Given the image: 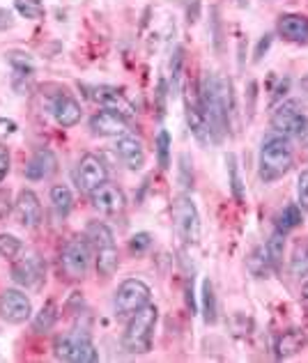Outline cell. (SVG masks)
I'll use <instances>...</instances> for the list:
<instances>
[{
    "mask_svg": "<svg viewBox=\"0 0 308 363\" xmlns=\"http://www.w3.org/2000/svg\"><path fill=\"white\" fill-rule=\"evenodd\" d=\"M272 42H274V35H263L258 40V44H255V51H253V62H260L267 55V51L272 49Z\"/></svg>",
    "mask_w": 308,
    "mask_h": 363,
    "instance_id": "b9f144b4",
    "label": "cell"
},
{
    "mask_svg": "<svg viewBox=\"0 0 308 363\" xmlns=\"http://www.w3.org/2000/svg\"><path fill=\"white\" fill-rule=\"evenodd\" d=\"M246 97H248L246 113H248V120H251L253 113H255V99H258V83L255 81H248V85H246Z\"/></svg>",
    "mask_w": 308,
    "mask_h": 363,
    "instance_id": "f6af8a7d",
    "label": "cell"
},
{
    "mask_svg": "<svg viewBox=\"0 0 308 363\" xmlns=\"http://www.w3.org/2000/svg\"><path fill=\"white\" fill-rule=\"evenodd\" d=\"M115 152L124 166L129 170H141L145 166V147H143L141 138H136L133 133H124L115 140Z\"/></svg>",
    "mask_w": 308,
    "mask_h": 363,
    "instance_id": "e0dca14e",
    "label": "cell"
},
{
    "mask_svg": "<svg viewBox=\"0 0 308 363\" xmlns=\"http://www.w3.org/2000/svg\"><path fill=\"white\" fill-rule=\"evenodd\" d=\"M154 147H157V161L161 170H168L170 168V147H172V138L166 129H161L157 133V140H154Z\"/></svg>",
    "mask_w": 308,
    "mask_h": 363,
    "instance_id": "4dcf8cb0",
    "label": "cell"
},
{
    "mask_svg": "<svg viewBox=\"0 0 308 363\" xmlns=\"http://www.w3.org/2000/svg\"><path fill=\"white\" fill-rule=\"evenodd\" d=\"M21 251H23V242L18 240V237L7 235V233L0 235V255H3V257H16Z\"/></svg>",
    "mask_w": 308,
    "mask_h": 363,
    "instance_id": "8d00e7d4",
    "label": "cell"
},
{
    "mask_svg": "<svg viewBox=\"0 0 308 363\" xmlns=\"http://www.w3.org/2000/svg\"><path fill=\"white\" fill-rule=\"evenodd\" d=\"M177 182L185 191L194 189V161H191L187 152H182L177 159Z\"/></svg>",
    "mask_w": 308,
    "mask_h": 363,
    "instance_id": "1f68e13d",
    "label": "cell"
},
{
    "mask_svg": "<svg viewBox=\"0 0 308 363\" xmlns=\"http://www.w3.org/2000/svg\"><path fill=\"white\" fill-rule=\"evenodd\" d=\"M198 16H200V0H189V5H187V21L196 23Z\"/></svg>",
    "mask_w": 308,
    "mask_h": 363,
    "instance_id": "7dc6e473",
    "label": "cell"
},
{
    "mask_svg": "<svg viewBox=\"0 0 308 363\" xmlns=\"http://www.w3.org/2000/svg\"><path fill=\"white\" fill-rule=\"evenodd\" d=\"M51 113H53V118L60 127H76V124L81 122V116H83L81 104L67 92L55 94V97L51 99Z\"/></svg>",
    "mask_w": 308,
    "mask_h": 363,
    "instance_id": "ac0fdd59",
    "label": "cell"
},
{
    "mask_svg": "<svg viewBox=\"0 0 308 363\" xmlns=\"http://www.w3.org/2000/svg\"><path fill=\"white\" fill-rule=\"evenodd\" d=\"M85 97L90 101L99 104L101 108L109 111H118L122 116H131V104L124 99V94L118 88H111V85H83Z\"/></svg>",
    "mask_w": 308,
    "mask_h": 363,
    "instance_id": "4fadbf2b",
    "label": "cell"
},
{
    "mask_svg": "<svg viewBox=\"0 0 308 363\" xmlns=\"http://www.w3.org/2000/svg\"><path fill=\"white\" fill-rule=\"evenodd\" d=\"M9 65H12V69H14V76H12L14 88L18 90V94H23V90H26L23 83L31 81L35 74L33 60L28 58L26 53H9Z\"/></svg>",
    "mask_w": 308,
    "mask_h": 363,
    "instance_id": "44dd1931",
    "label": "cell"
},
{
    "mask_svg": "<svg viewBox=\"0 0 308 363\" xmlns=\"http://www.w3.org/2000/svg\"><path fill=\"white\" fill-rule=\"evenodd\" d=\"M290 79H287V76H285V79H281V81H278L276 83V88H274V92H272V99H269V104H272V106H276V104H281L285 97H287V92H290Z\"/></svg>",
    "mask_w": 308,
    "mask_h": 363,
    "instance_id": "60d3db41",
    "label": "cell"
},
{
    "mask_svg": "<svg viewBox=\"0 0 308 363\" xmlns=\"http://www.w3.org/2000/svg\"><path fill=\"white\" fill-rule=\"evenodd\" d=\"M198 101L209 122L211 133H214V140L219 143L226 133H230V129H233V116H235L233 83H230V79H226V76L205 72L203 81H200V88H198Z\"/></svg>",
    "mask_w": 308,
    "mask_h": 363,
    "instance_id": "6da1fadb",
    "label": "cell"
},
{
    "mask_svg": "<svg viewBox=\"0 0 308 363\" xmlns=\"http://www.w3.org/2000/svg\"><path fill=\"white\" fill-rule=\"evenodd\" d=\"M9 164H12V157H9V150L0 145V184L9 173Z\"/></svg>",
    "mask_w": 308,
    "mask_h": 363,
    "instance_id": "bcb514c9",
    "label": "cell"
},
{
    "mask_svg": "<svg viewBox=\"0 0 308 363\" xmlns=\"http://www.w3.org/2000/svg\"><path fill=\"white\" fill-rule=\"evenodd\" d=\"M120 267V253L115 246H106V248H99L97 251V274L104 276V279H109L115 272H118Z\"/></svg>",
    "mask_w": 308,
    "mask_h": 363,
    "instance_id": "484cf974",
    "label": "cell"
},
{
    "mask_svg": "<svg viewBox=\"0 0 308 363\" xmlns=\"http://www.w3.org/2000/svg\"><path fill=\"white\" fill-rule=\"evenodd\" d=\"M304 118V106L299 99H283L272 111V129L281 136L290 138L297 124Z\"/></svg>",
    "mask_w": 308,
    "mask_h": 363,
    "instance_id": "8fae6325",
    "label": "cell"
},
{
    "mask_svg": "<svg viewBox=\"0 0 308 363\" xmlns=\"http://www.w3.org/2000/svg\"><path fill=\"white\" fill-rule=\"evenodd\" d=\"M55 322H57V306L55 301H46L42 306V311L33 318V329L37 333H46L55 327Z\"/></svg>",
    "mask_w": 308,
    "mask_h": 363,
    "instance_id": "f1b7e54d",
    "label": "cell"
},
{
    "mask_svg": "<svg viewBox=\"0 0 308 363\" xmlns=\"http://www.w3.org/2000/svg\"><path fill=\"white\" fill-rule=\"evenodd\" d=\"M302 299H304V301L308 303V281H306V283L302 285Z\"/></svg>",
    "mask_w": 308,
    "mask_h": 363,
    "instance_id": "f907efd6",
    "label": "cell"
},
{
    "mask_svg": "<svg viewBox=\"0 0 308 363\" xmlns=\"http://www.w3.org/2000/svg\"><path fill=\"white\" fill-rule=\"evenodd\" d=\"M152 244H154V237L150 233H136V235H131V240H129V251L143 255L150 251Z\"/></svg>",
    "mask_w": 308,
    "mask_h": 363,
    "instance_id": "74e56055",
    "label": "cell"
},
{
    "mask_svg": "<svg viewBox=\"0 0 308 363\" xmlns=\"http://www.w3.org/2000/svg\"><path fill=\"white\" fill-rule=\"evenodd\" d=\"M85 240H88V244L94 248V251H99V248H106V246H115L113 230L99 221L88 223V228H85Z\"/></svg>",
    "mask_w": 308,
    "mask_h": 363,
    "instance_id": "cb8c5ba5",
    "label": "cell"
},
{
    "mask_svg": "<svg viewBox=\"0 0 308 363\" xmlns=\"http://www.w3.org/2000/svg\"><path fill=\"white\" fill-rule=\"evenodd\" d=\"M53 354L60 361H74V336L72 333H62L53 342Z\"/></svg>",
    "mask_w": 308,
    "mask_h": 363,
    "instance_id": "e575fe53",
    "label": "cell"
},
{
    "mask_svg": "<svg viewBox=\"0 0 308 363\" xmlns=\"http://www.w3.org/2000/svg\"><path fill=\"white\" fill-rule=\"evenodd\" d=\"M46 264L37 253H31L12 264V281L26 290H37L44 283Z\"/></svg>",
    "mask_w": 308,
    "mask_h": 363,
    "instance_id": "9c48e42d",
    "label": "cell"
},
{
    "mask_svg": "<svg viewBox=\"0 0 308 363\" xmlns=\"http://www.w3.org/2000/svg\"><path fill=\"white\" fill-rule=\"evenodd\" d=\"M211 40H214V46H216V51L224 49V33H221V21H219V14H216V9H211Z\"/></svg>",
    "mask_w": 308,
    "mask_h": 363,
    "instance_id": "7bdbcfd3",
    "label": "cell"
},
{
    "mask_svg": "<svg viewBox=\"0 0 308 363\" xmlns=\"http://www.w3.org/2000/svg\"><path fill=\"white\" fill-rule=\"evenodd\" d=\"M226 166H228V184H230V194H233L237 205H244L246 200V186L242 179V170H239V159L235 152H228L226 155Z\"/></svg>",
    "mask_w": 308,
    "mask_h": 363,
    "instance_id": "ffe728a7",
    "label": "cell"
},
{
    "mask_svg": "<svg viewBox=\"0 0 308 363\" xmlns=\"http://www.w3.org/2000/svg\"><path fill=\"white\" fill-rule=\"evenodd\" d=\"M12 26H14V16H12V12H9V9H5V7H0V33H3V30H9Z\"/></svg>",
    "mask_w": 308,
    "mask_h": 363,
    "instance_id": "c3c4849f",
    "label": "cell"
},
{
    "mask_svg": "<svg viewBox=\"0 0 308 363\" xmlns=\"http://www.w3.org/2000/svg\"><path fill=\"white\" fill-rule=\"evenodd\" d=\"M74 177H76V186H79V191H83V194H92V191L99 189L104 182H109V168H106L101 157L88 152V155H83L79 159V164H76Z\"/></svg>",
    "mask_w": 308,
    "mask_h": 363,
    "instance_id": "52a82bcc",
    "label": "cell"
},
{
    "mask_svg": "<svg viewBox=\"0 0 308 363\" xmlns=\"http://www.w3.org/2000/svg\"><path fill=\"white\" fill-rule=\"evenodd\" d=\"M265 251H267L269 262H272V269H278L283 262V255H285V235L274 230L272 237H269L267 244H265Z\"/></svg>",
    "mask_w": 308,
    "mask_h": 363,
    "instance_id": "f546056e",
    "label": "cell"
},
{
    "mask_svg": "<svg viewBox=\"0 0 308 363\" xmlns=\"http://www.w3.org/2000/svg\"><path fill=\"white\" fill-rule=\"evenodd\" d=\"M185 108H187V124L191 133H194V138L200 143L203 147H209L214 140V133L209 129V122L205 118L203 108H200V101H194L191 99V94H187V101H185Z\"/></svg>",
    "mask_w": 308,
    "mask_h": 363,
    "instance_id": "2e32d148",
    "label": "cell"
},
{
    "mask_svg": "<svg viewBox=\"0 0 308 363\" xmlns=\"http://www.w3.org/2000/svg\"><path fill=\"white\" fill-rule=\"evenodd\" d=\"M14 7L18 14L23 18H31V21H40V18H44V14H46L42 0H14Z\"/></svg>",
    "mask_w": 308,
    "mask_h": 363,
    "instance_id": "836d02e7",
    "label": "cell"
},
{
    "mask_svg": "<svg viewBox=\"0 0 308 363\" xmlns=\"http://www.w3.org/2000/svg\"><path fill=\"white\" fill-rule=\"evenodd\" d=\"M90 203L97 212L106 216H115L120 214L124 205H127V196L118 184H111V182H104L99 189H94L90 194Z\"/></svg>",
    "mask_w": 308,
    "mask_h": 363,
    "instance_id": "7c38bea8",
    "label": "cell"
},
{
    "mask_svg": "<svg viewBox=\"0 0 308 363\" xmlns=\"http://www.w3.org/2000/svg\"><path fill=\"white\" fill-rule=\"evenodd\" d=\"M172 218H175V230L182 244L194 246L200 240V216L189 194L177 196L175 205H172Z\"/></svg>",
    "mask_w": 308,
    "mask_h": 363,
    "instance_id": "277c9868",
    "label": "cell"
},
{
    "mask_svg": "<svg viewBox=\"0 0 308 363\" xmlns=\"http://www.w3.org/2000/svg\"><path fill=\"white\" fill-rule=\"evenodd\" d=\"M55 173H57V157L49 147L37 150L23 168L26 179H31V182H44V179L53 177Z\"/></svg>",
    "mask_w": 308,
    "mask_h": 363,
    "instance_id": "5bb4252c",
    "label": "cell"
},
{
    "mask_svg": "<svg viewBox=\"0 0 308 363\" xmlns=\"http://www.w3.org/2000/svg\"><path fill=\"white\" fill-rule=\"evenodd\" d=\"M14 212H16L18 223H21L23 228H37L42 223V203H40V198H37L35 191H31V189L18 191L16 203H14Z\"/></svg>",
    "mask_w": 308,
    "mask_h": 363,
    "instance_id": "9a60e30c",
    "label": "cell"
},
{
    "mask_svg": "<svg viewBox=\"0 0 308 363\" xmlns=\"http://www.w3.org/2000/svg\"><path fill=\"white\" fill-rule=\"evenodd\" d=\"M295 164V152L290 140L281 133H269L260 143V155H258V175L265 184L285 177L292 170Z\"/></svg>",
    "mask_w": 308,
    "mask_h": 363,
    "instance_id": "7a4b0ae2",
    "label": "cell"
},
{
    "mask_svg": "<svg viewBox=\"0 0 308 363\" xmlns=\"http://www.w3.org/2000/svg\"><path fill=\"white\" fill-rule=\"evenodd\" d=\"M182 62H185V51H182V46H177L175 53H172V60H170V81H172V88H177V81H180V74H182Z\"/></svg>",
    "mask_w": 308,
    "mask_h": 363,
    "instance_id": "ab89813d",
    "label": "cell"
},
{
    "mask_svg": "<svg viewBox=\"0 0 308 363\" xmlns=\"http://www.w3.org/2000/svg\"><path fill=\"white\" fill-rule=\"evenodd\" d=\"M200 297H203V318H205V322L207 324H216V320H219V303H216L214 283H211L209 279L203 281Z\"/></svg>",
    "mask_w": 308,
    "mask_h": 363,
    "instance_id": "4316f807",
    "label": "cell"
},
{
    "mask_svg": "<svg viewBox=\"0 0 308 363\" xmlns=\"http://www.w3.org/2000/svg\"><path fill=\"white\" fill-rule=\"evenodd\" d=\"M304 333L297 331V329H290V331H283L281 336L276 338V359H290L295 354H299L302 347H304Z\"/></svg>",
    "mask_w": 308,
    "mask_h": 363,
    "instance_id": "7402d4cb",
    "label": "cell"
},
{
    "mask_svg": "<svg viewBox=\"0 0 308 363\" xmlns=\"http://www.w3.org/2000/svg\"><path fill=\"white\" fill-rule=\"evenodd\" d=\"M74 363H94L99 361V352L94 350L88 331H74Z\"/></svg>",
    "mask_w": 308,
    "mask_h": 363,
    "instance_id": "603a6c76",
    "label": "cell"
},
{
    "mask_svg": "<svg viewBox=\"0 0 308 363\" xmlns=\"http://www.w3.org/2000/svg\"><path fill=\"white\" fill-rule=\"evenodd\" d=\"M90 129L94 136L101 138H120L124 133H131V122L127 116H122L118 111L101 108L90 118Z\"/></svg>",
    "mask_w": 308,
    "mask_h": 363,
    "instance_id": "30bf717a",
    "label": "cell"
},
{
    "mask_svg": "<svg viewBox=\"0 0 308 363\" xmlns=\"http://www.w3.org/2000/svg\"><path fill=\"white\" fill-rule=\"evenodd\" d=\"M297 205L302 207V212H308V168L297 177Z\"/></svg>",
    "mask_w": 308,
    "mask_h": 363,
    "instance_id": "f35d334b",
    "label": "cell"
},
{
    "mask_svg": "<svg viewBox=\"0 0 308 363\" xmlns=\"http://www.w3.org/2000/svg\"><path fill=\"white\" fill-rule=\"evenodd\" d=\"M90 244L85 237H74L60 251V269L70 281H83L90 267Z\"/></svg>",
    "mask_w": 308,
    "mask_h": 363,
    "instance_id": "5b68a950",
    "label": "cell"
},
{
    "mask_svg": "<svg viewBox=\"0 0 308 363\" xmlns=\"http://www.w3.org/2000/svg\"><path fill=\"white\" fill-rule=\"evenodd\" d=\"M248 269H251V274L258 276V279H265L267 272L272 269V262H269L265 246H258L251 253V257H248Z\"/></svg>",
    "mask_w": 308,
    "mask_h": 363,
    "instance_id": "d6a6232c",
    "label": "cell"
},
{
    "mask_svg": "<svg viewBox=\"0 0 308 363\" xmlns=\"http://www.w3.org/2000/svg\"><path fill=\"white\" fill-rule=\"evenodd\" d=\"M290 138L299 143V145L308 147V118H306V116L299 120V124H297V129L292 131V136H290Z\"/></svg>",
    "mask_w": 308,
    "mask_h": 363,
    "instance_id": "ee69618b",
    "label": "cell"
},
{
    "mask_svg": "<svg viewBox=\"0 0 308 363\" xmlns=\"http://www.w3.org/2000/svg\"><path fill=\"white\" fill-rule=\"evenodd\" d=\"M0 318L9 324H23L33 318V303L21 290L7 288L0 292Z\"/></svg>",
    "mask_w": 308,
    "mask_h": 363,
    "instance_id": "ba28073f",
    "label": "cell"
},
{
    "mask_svg": "<svg viewBox=\"0 0 308 363\" xmlns=\"http://www.w3.org/2000/svg\"><path fill=\"white\" fill-rule=\"evenodd\" d=\"M51 205L55 209V214L65 218L67 214L72 212V205H74V196H72V191L70 186H65V184H55L51 189Z\"/></svg>",
    "mask_w": 308,
    "mask_h": 363,
    "instance_id": "83f0119b",
    "label": "cell"
},
{
    "mask_svg": "<svg viewBox=\"0 0 308 363\" xmlns=\"http://www.w3.org/2000/svg\"><path fill=\"white\" fill-rule=\"evenodd\" d=\"M290 272L295 276H308V244H299L295 248V255L290 260Z\"/></svg>",
    "mask_w": 308,
    "mask_h": 363,
    "instance_id": "d590c367",
    "label": "cell"
},
{
    "mask_svg": "<svg viewBox=\"0 0 308 363\" xmlns=\"http://www.w3.org/2000/svg\"><path fill=\"white\" fill-rule=\"evenodd\" d=\"M304 221V212L299 205H285L281 212L276 214V230L287 235L290 230H295V228H299Z\"/></svg>",
    "mask_w": 308,
    "mask_h": 363,
    "instance_id": "d4e9b609",
    "label": "cell"
},
{
    "mask_svg": "<svg viewBox=\"0 0 308 363\" xmlns=\"http://www.w3.org/2000/svg\"><path fill=\"white\" fill-rule=\"evenodd\" d=\"M187 306H189V311L191 315H194L198 308H196V297H194V279L187 281Z\"/></svg>",
    "mask_w": 308,
    "mask_h": 363,
    "instance_id": "681fc988",
    "label": "cell"
},
{
    "mask_svg": "<svg viewBox=\"0 0 308 363\" xmlns=\"http://www.w3.org/2000/svg\"><path fill=\"white\" fill-rule=\"evenodd\" d=\"M278 35L287 42L295 44H308V16L306 14H281L276 21Z\"/></svg>",
    "mask_w": 308,
    "mask_h": 363,
    "instance_id": "d6986e66",
    "label": "cell"
},
{
    "mask_svg": "<svg viewBox=\"0 0 308 363\" xmlns=\"http://www.w3.org/2000/svg\"><path fill=\"white\" fill-rule=\"evenodd\" d=\"M150 285L145 281H141V279H127V281H122L120 283V288L118 292H115V311H118V315H124V318H131L133 313L141 311L143 306L150 303Z\"/></svg>",
    "mask_w": 308,
    "mask_h": 363,
    "instance_id": "8992f818",
    "label": "cell"
},
{
    "mask_svg": "<svg viewBox=\"0 0 308 363\" xmlns=\"http://www.w3.org/2000/svg\"><path fill=\"white\" fill-rule=\"evenodd\" d=\"M157 320H159V308L154 303H145L141 311L131 315L127 329L122 333V347L127 354H148L152 350Z\"/></svg>",
    "mask_w": 308,
    "mask_h": 363,
    "instance_id": "3957f363",
    "label": "cell"
}]
</instances>
